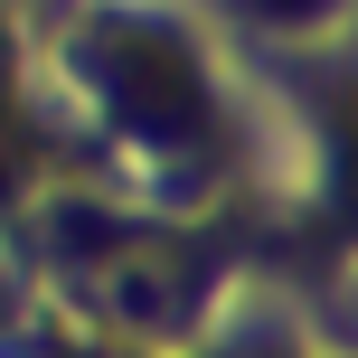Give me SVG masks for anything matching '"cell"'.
I'll return each instance as SVG.
<instances>
[{
  "label": "cell",
  "instance_id": "obj_1",
  "mask_svg": "<svg viewBox=\"0 0 358 358\" xmlns=\"http://www.w3.org/2000/svg\"><path fill=\"white\" fill-rule=\"evenodd\" d=\"M85 76L113 104V123L142 132V142H198V123H208V66L161 19H113L85 48Z\"/></svg>",
  "mask_w": 358,
  "mask_h": 358
},
{
  "label": "cell",
  "instance_id": "obj_2",
  "mask_svg": "<svg viewBox=\"0 0 358 358\" xmlns=\"http://www.w3.org/2000/svg\"><path fill=\"white\" fill-rule=\"evenodd\" d=\"M208 292V264L189 245H161V236H104L85 255V302L123 330H179Z\"/></svg>",
  "mask_w": 358,
  "mask_h": 358
},
{
  "label": "cell",
  "instance_id": "obj_3",
  "mask_svg": "<svg viewBox=\"0 0 358 358\" xmlns=\"http://www.w3.org/2000/svg\"><path fill=\"white\" fill-rule=\"evenodd\" d=\"M330 170H340V198L358 208V94L330 113Z\"/></svg>",
  "mask_w": 358,
  "mask_h": 358
},
{
  "label": "cell",
  "instance_id": "obj_4",
  "mask_svg": "<svg viewBox=\"0 0 358 358\" xmlns=\"http://www.w3.org/2000/svg\"><path fill=\"white\" fill-rule=\"evenodd\" d=\"M236 358H292V349H236Z\"/></svg>",
  "mask_w": 358,
  "mask_h": 358
}]
</instances>
